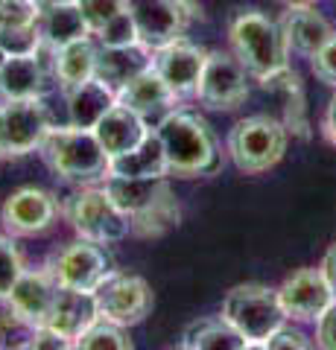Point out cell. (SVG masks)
<instances>
[{"label":"cell","mask_w":336,"mask_h":350,"mask_svg":"<svg viewBox=\"0 0 336 350\" xmlns=\"http://www.w3.org/2000/svg\"><path fill=\"white\" fill-rule=\"evenodd\" d=\"M158 137L167 155V172L176 178H196V175H214L220 170V146L214 131L205 120L188 111H170L161 117Z\"/></svg>","instance_id":"obj_1"},{"label":"cell","mask_w":336,"mask_h":350,"mask_svg":"<svg viewBox=\"0 0 336 350\" xmlns=\"http://www.w3.org/2000/svg\"><path fill=\"white\" fill-rule=\"evenodd\" d=\"M231 47L234 56L243 62V68L248 70V76L255 79H269V76L281 73L284 68H289V47L284 41V32H281V24L269 21L263 12H240L231 21Z\"/></svg>","instance_id":"obj_2"},{"label":"cell","mask_w":336,"mask_h":350,"mask_svg":"<svg viewBox=\"0 0 336 350\" xmlns=\"http://www.w3.org/2000/svg\"><path fill=\"white\" fill-rule=\"evenodd\" d=\"M41 155L50 163V170L73 184H91L108 175V155L96 140L94 129H53L41 140Z\"/></svg>","instance_id":"obj_3"},{"label":"cell","mask_w":336,"mask_h":350,"mask_svg":"<svg viewBox=\"0 0 336 350\" xmlns=\"http://www.w3.org/2000/svg\"><path fill=\"white\" fill-rule=\"evenodd\" d=\"M222 319L246 338L248 347H263L266 338L287 321V312L281 306L278 289L263 283H240L225 295Z\"/></svg>","instance_id":"obj_4"},{"label":"cell","mask_w":336,"mask_h":350,"mask_svg":"<svg viewBox=\"0 0 336 350\" xmlns=\"http://www.w3.org/2000/svg\"><path fill=\"white\" fill-rule=\"evenodd\" d=\"M287 126L275 117L257 114L240 120L229 131V155L240 172L257 175L272 170L287 152Z\"/></svg>","instance_id":"obj_5"},{"label":"cell","mask_w":336,"mask_h":350,"mask_svg":"<svg viewBox=\"0 0 336 350\" xmlns=\"http://www.w3.org/2000/svg\"><path fill=\"white\" fill-rule=\"evenodd\" d=\"M68 219L73 231L82 239H91V243H100V245L120 243L123 237L132 234L129 216L112 202L105 187H88V190H79L77 196H70Z\"/></svg>","instance_id":"obj_6"},{"label":"cell","mask_w":336,"mask_h":350,"mask_svg":"<svg viewBox=\"0 0 336 350\" xmlns=\"http://www.w3.org/2000/svg\"><path fill=\"white\" fill-rule=\"evenodd\" d=\"M50 131L44 96L36 100H3L0 105V155L21 158L41 146Z\"/></svg>","instance_id":"obj_7"},{"label":"cell","mask_w":336,"mask_h":350,"mask_svg":"<svg viewBox=\"0 0 336 350\" xmlns=\"http://www.w3.org/2000/svg\"><path fill=\"white\" fill-rule=\"evenodd\" d=\"M94 301L103 319L120 327H135L153 310V289L144 278L123 275V271L112 269L100 286L94 289Z\"/></svg>","instance_id":"obj_8"},{"label":"cell","mask_w":336,"mask_h":350,"mask_svg":"<svg viewBox=\"0 0 336 350\" xmlns=\"http://www.w3.org/2000/svg\"><path fill=\"white\" fill-rule=\"evenodd\" d=\"M56 82V47L41 41L29 56H6L0 68V100H36Z\"/></svg>","instance_id":"obj_9"},{"label":"cell","mask_w":336,"mask_h":350,"mask_svg":"<svg viewBox=\"0 0 336 350\" xmlns=\"http://www.w3.org/2000/svg\"><path fill=\"white\" fill-rule=\"evenodd\" d=\"M248 70L231 53H208L196 85V100L216 111H234L248 100Z\"/></svg>","instance_id":"obj_10"},{"label":"cell","mask_w":336,"mask_h":350,"mask_svg":"<svg viewBox=\"0 0 336 350\" xmlns=\"http://www.w3.org/2000/svg\"><path fill=\"white\" fill-rule=\"evenodd\" d=\"M199 15L202 9L193 0H146V3H140L135 9L138 38L146 50L158 53L167 44L184 38V29Z\"/></svg>","instance_id":"obj_11"},{"label":"cell","mask_w":336,"mask_h":350,"mask_svg":"<svg viewBox=\"0 0 336 350\" xmlns=\"http://www.w3.org/2000/svg\"><path fill=\"white\" fill-rule=\"evenodd\" d=\"M47 269L59 280V286L94 292L103 283V278L112 271V260L100 248V243L79 237L77 243H68L62 251H56Z\"/></svg>","instance_id":"obj_12"},{"label":"cell","mask_w":336,"mask_h":350,"mask_svg":"<svg viewBox=\"0 0 336 350\" xmlns=\"http://www.w3.org/2000/svg\"><path fill=\"white\" fill-rule=\"evenodd\" d=\"M281 306H284L287 319L296 321H319V315L336 301L328 278L322 275V269H298L296 275L284 280V286L278 289Z\"/></svg>","instance_id":"obj_13"},{"label":"cell","mask_w":336,"mask_h":350,"mask_svg":"<svg viewBox=\"0 0 336 350\" xmlns=\"http://www.w3.org/2000/svg\"><path fill=\"white\" fill-rule=\"evenodd\" d=\"M59 292V280L53 278L50 269H24L15 280L12 292L6 295L9 312H15L21 321L29 327H44L50 319L53 301Z\"/></svg>","instance_id":"obj_14"},{"label":"cell","mask_w":336,"mask_h":350,"mask_svg":"<svg viewBox=\"0 0 336 350\" xmlns=\"http://www.w3.org/2000/svg\"><path fill=\"white\" fill-rule=\"evenodd\" d=\"M59 213L56 196L41 187H21L3 204V225L12 237H36L47 231Z\"/></svg>","instance_id":"obj_15"},{"label":"cell","mask_w":336,"mask_h":350,"mask_svg":"<svg viewBox=\"0 0 336 350\" xmlns=\"http://www.w3.org/2000/svg\"><path fill=\"white\" fill-rule=\"evenodd\" d=\"M205 59H208V50H202L199 44H190L188 38H179L167 44V47H161L153 56V64L161 73V79L170 85L172 94L190 96V94H196Z\"/></svg>","instance_id":"obj_16"},{"label":"cell","mask_w":336,"mask_h":350,"mask_svg":"<svg viewBox=\"0 0 336 350\" xmlns=\"http://www.w3.org/2000/svg\"><path fill=\"white\" fill-rule=\"evenodd\" d=\"M278 24L281 32H284L287 47L307 59H313V53L333 36L331 24L313 9V3H289V9L281 15Z\"/></svg>","instance_id":"obj_17"},{"label":"cell","mask_w":336,"mask_h":350,"mask_svg":"<svg viewBox=\"0 0 336 350\" xmlns=\"http://www.w3.org/2000/svg\"><path fill=\"white\" fill-rule=\"evenodd\" d=\"M96 319H100V310H96L94 292L59 286L56 301H53V310H50V319H47V327H53L59 336L70 338L73 347H77V338L88 330Z\"/></svg>","instance_id":"obj_18"},{"label":"cell","mask_w":336,"mask_h":350,"mask_svg":"<svg viewBox=\"0 0 336 350\" xmlns=\"http://www.w3.org/2000/svg\"><path fill=\"white\" fill-rule=\"evenodd\" d=\"M117 103L132 108L135 114H140L144 120L155 117V114H170L172 103H176V94L170 91V85L161 79V73L153 68H146L144 73H138L135 79H129L123 88H117Z\"/></svg>","instance_id":"obj_19"},{"label":"cell","mask_w":336,"mask_h":350,"mask_svg":"<svg viewBox=\"0 0 336 350\" xmlns=\"http://www.w3.org/2000/svg\"><path fill=\"white\" fill-rule=\"evenodd\" d=\"M146 120L135 114L132 108H126L120 103H114L108 111L103 114V120L94 126V135L96 140L103 144L105 155L114 158V155H123V152L135 149L140 140L146 137Z\"/></svg>","instance_id":"obj_20"},{"label":"cell","mask_w":336,"mask_h":350,"mask_svg":"<svg viewBox=\"0 0 336 350\" xmlns=\"http://www.w3.org/2000/svg\"><path fill=\"white\" fill-rule=\"evenodd\" d=\"M105 193L112 196V202L129 219H135L146 213L149 207H155L158 202H164L170 196V184L167 175L164 178H117V175H105Z\"/></svg>","instance_id":"obj_21"},{"label":"cell","mask_w":336,"mask_h":350,"mask_svg":"<svg viewBox=\"0 0 336 350\" xmlns=\"http://www.w3.org/2000/svg\"><path fill=\"white\" fill-rule=\"evenodd\" d=\"M108 175H117V178H164L170 175L158 131H146V137L135 149L108 158Z\"/></svg>","instance_id":"obj_22"},{"label":"cell","mask_w":336,"mask_h":350,"mask_svg":"<svg viewBox=\"0 0 336 350\" xmlns=\"http://www.w3.org/2000/svg\"><path fill=\"white\" fill-rule=\"evenodd\" d=\"M68 96V117L70 126L79 129H94L103 120V114L117 103V94L112 85H105L103 79H88L82 85H73L64 91Z\"/></svg>","instance_id":"obj_23"},{"label":"cell","mask_w":336,"mask_h":350,"mask_svg":"<svg viewBox=\"0 0 336 350\" xmlns=\"http://www.w3.org/2000/svg\"><path fill=\"white\" fill-rule=\"evenodd\" d=\"M153 56L155 53L146 50L144 44H135V47H103V53L96 56V79H103L117 91L129 79H135L138 73L153 68Z\"/></svg>","instance_id":"obj_24"},{"label":"cell","mask_w":336,"mask_h":350,"mask_svg":"<svg viewBox=\"0 0 336 350\" xmlns=\"http://www.w3.org/2000/svg\"><path fill=\"white\" fill-rule=\"evenodd\" d=\"M96 56H100V53H96L94 41L88 36L59 47L56 50V82H59L62 91L94 79L96 76Z\"/></svg>","instance_id":"obj_25"},{"label":"cell","mask_w":336,"mask_h":350,"mask_svg":"<svg viewBox=\"0 0 336 350\" xmlns=\"http://www.w3.org/2000/svg\"><path fill=\"white\" fill-rule=\"evenodd\" d=\"M181 347L184 350H243L248 347V342L222 315H216V319H199L184 327Z\"/></svg>","instance_id":"obj_26"},{"label":"cell","mask_w":336,"mask_h":350,"mask_svg":"<svg viewBox=\"0 0 336 350\" xmlns=\"http://www.w3.org/2000/svg\"><path fill=\"white\" fill-rule=\"evenodd\" d=\"M91 36L88 24L79 3H56V6H44L41 9V38L50 47H64V44Z\"/></svg>","instance_id":"obj_27"},{"label":"cell","mask_w":336,"mask_h":350,"mask_svg":"<svg viewBox=\"0 0 336 350\" xmlns=\"http://www.w3.org/2000/svg\"><path fill=\"white\" fill-rule=\"evenodd\" d=\"M266 91H275L281 100H284V126L287 131L298 137H310V126H307V111H305V88H301V79L296 70L284 68L281 73L269 76V79L260 82Z\"/></svg>","instance_id":"obj_28"},{"label":"cell","mask_w":336,"mask_h":350,"mask_svg":"<svg viewBox=\"0 0 336 350\" xmlns=\"http://www.w3.org/2000/svg\"><path fill=\"white\" fill-rule=\"evenodd\" d=\"M179 219H181L179 204H176V199H172V193H170L164 202H158L155 207H149L146 213L129 219V222H132V234L135 237L149 239V237H164L167 231H172V228L179 225Z\"/></svg>","instance_id":"obj_29"},{"label":"cell","mask_w":336,"mask_h":350,"mask_svg":"<svg viewBox=\"0 0 336 350\" xmlns=\"http://www.w3.org/2000/svg\"><path fill=\"white\" fill-rule=\"evenodd\" d=\"M77 347L79 350H132V338L123 333L120 324H114L100 315V319L77 338Z\"/></svg>","instance_id":"obj_30"},{"label":"cell","mask_w":336,"mask_h":350,"mask_svg":"<svg viewBox=\"0 0 336 350\" xmlns=\"http://www.w3.org/2000/svg\"><path fill=\"white\" fill-rule=\"evenodd\" d=\"M96 36H100L103 47H135V44H140L138 24H135V9H126V12L114 15Z\"/></svg>","instance_id":"obj_31"},{"label":"cell","mask_w":336,"mask_h":350,"mask_svg":"<svg viewBox=\"0 0 336 350\" xmlns=\"http://www.w3.org/2000/svg\"><path fill=\"white\" fill-rule=\"evenodd\" d=\"M41 24L38 0H3L0 3V29H21Z\"/></svg>","instance_id":"obj_32"},{"label":"cell","mask_w":336,"mask_h":350,"mask_svg":"<svg viewBox=\"0 0 336 350\" xmlns=\"http://www.w3.org/2000/svg\"><path fill=\"white\" fill-rule=\"evenodd\" d=\"M41 24L21 27V29H0V50L6 56H29L41 47Z\"/></svg>","instance_id":"obj_33"},{"label":"cell","mask_w":336,"mask_h":350,"mask_svg":"<svg viewBox=\"0 0 336 350\" xmlns=\"http://www.w3.org/2000/svg\"><path fill=\"white\" fill-rule=\"evenodd\" d=\"M77 3H79L85 24H88L91 32H100L114 15L132 9V0H77Z\"/></svg>","instance_id":"obj_34"},{"label":"cell","mask_w":336,"mask_h":350,"mask_svg":"<svg viewBox=\"0 0 336 350\" xmlns=\"http://www.w3.org/2000/svg\"><path fill=\"white\" fill-rule=\"evenodd\" d=\"M21 271H24V260H21L18 245L0 234V301H6V295L12 292Z\"/></svg>","instance_id":"obj_35"},{"label":"cell","mask_w":336,"mask_h":350,"mask_svg":"<svg viewBox=\"0 0 336 350\" xmlns=\"http://www.w3.org/2000/svg\"><path fill=\"white\" fill-rule=\"evenodd\" d=\"M313 73H316L324 85L336 88V36H331L313 53Z\"/></svg>","instance_id":"obj_36"},{"label":"cell","mask_w":336,"mask_h":350,"mask_svg":"<svg viewBox=\"0 0 336 350\" xmlns=\"http://www.w3.org/2000/svg\"><path fill=\"white\" fill-rule=\"evenodd\" d=\"M263 347H272V350H305V347H310V342H307V336L301 333L298 327L281 324L278 330L263 342Z\"/></svg>","instance_id":"obj_37"},{"label":"cell","mask_w":336,"mask_h":350,"mask_svg":"<svg viewBox=\"0 0 336 350\" xmlns=\"http://www.w3.org/2000/svg\"><path fill=\"white\" fill-rule=\"evenodd\" d=\"M27 347H36V350H41V347H47V350H68V347H73V342H70V338H64V336H59L53 327L44 324V327H36V330H32Z\"/></svg>","instance_id":"obj_38"},{"label":"cell","mask_w":336,"mask_h":350,"mask_svg":"<svg viewBox=\"0 0 336 350\" xmlns=\"http://www.w3.org/2000/svg\"><path fill=\"white\" fill-rule=\"evenodd\" d=\"M316 342L319 347H328V350H336V301L319 315L316 321Z\"/></svg>","instance_id":"obj_39"},{"label":"cell","mask_w":336,"mask_h":350,"mask_svg":"<svg viewBox=\"0 0 336 350\" xmlns=\"http://www.w3.org/2000/svg\"><path fill=\"white\" fill-rule=\"evenodd\" d=\"M322 275L328 278L331 289H333V295H336V243L328 248V254H324V260H322Z\"/></svg>","instance_id":"obj_40"},{"label":"cell","mask_w":336,"mask_h":350,"mask_svg":"<svg viewBox=\"0 0 336 350\" xmlns=\"http://www.w3.org/2000/svg\"><path fill=\"white\" fill-rule=\"evenodd\" d=\"M324 131H328L331 144L336 146V94H333V100H331V105H328V117H324Z\"/></svg>","instance_id":"obj_41"},{"label":"cell","mask_w":336,"mask_h":350,"mask_svg":"<svg viewBox=\"0 0 336 350\" xmlns=\"http://www.w3.org/2000/svg\"><path fill=\"white\" fill-rule=\"evenodd\" d=\"M38 3L44 9V6H56V3H77V0H38Z\"/></svg>","instance_id":"obj_42"},{"label":"cell","mask_w":336,"mask_h":350,"mask_svg":"<svg viewBox=\"0 0 336 350\" xmlns=\"http://www.w3.org/2000/svg\"><path fill=\"white\" fill-rule=\"evenodd\" d=\"M284 3H316V0H284Z\"/></svg>","instance_id":"obj_43"},{"label":"cell","mask_w":336,"mask_h":350,"mask_svg":"<svg viewBox=\"0 0 336 350\" xmlns=\"http://www.w3.org/2000/svg\"><path fill=\"white\" fill-rule=\"evenodd\" d=\"M3 62H6V53H3V50H0V68H3Z\"/></svg>","instance_id":"obj_44"},{"label":"cell","mask_w":336,"mask_h":350,"mask_svg":"<svg viewBox=\"0 0 336 350\" xmlns=\"http://www.w3.org/2000/svg\"><path fill=\"white\" fill-rule=\"evenodd\" d=\"M0 3H3V0H0Z\"/></svg>","instance_id":"obj_45"},{"label":"cell","mask_w":336,"mask_h":350,"mask_svg":"<svg viewBox=\"0 0 336 350\" xmlns=\"http://www.w3.org/2000/svg\"><path fill=\"white\" fill-rule=\"evenodd\" d=\"M0 158H3V155H0Z\"/></svg>","instance_id":"obj_46"}]
</instances>
